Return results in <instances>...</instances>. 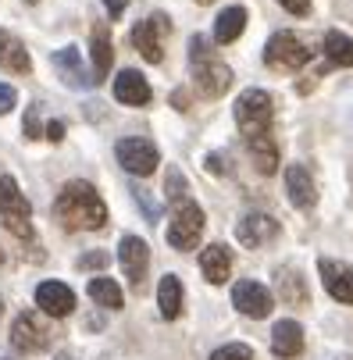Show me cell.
Listing matches in <instances>:
<instances>
[{
  "instance_id": "1",
  "label": "cell",
  "mask_w": 353,
  "mask_h": 360,
  "mask_svg": "<svg viewBox=\"0 0 353 360\" xmlns=\"http://www.w3.org/2000/svg\"><path fill=\"white\" fill-rule=\"evenodd\" d=\"M54 214L68 232H96L108 225V203L100 200V193L89 182H68L58 200H54Z\"/></svg>"
},
{
  "instance_id": "2",
  "label": "cell",
  "mask_w": 353,
  "mask_h": 360,
  "mask_svg": "<svg viewBox=\"0 0 353 360\" xmlns=\"http://www.w3.org/2000/svg\"><path fill=\"white\" fill-rule=\"evenodd\" d=\"M189 68H193V82L200 89V96L218 100L222 93H229L232 86V68L211 54V46L204 36H193L189 39Z\"/></svg>"
},
{
  "instance_id": "3",
  "label": "cell",
  "mask_w": 353,
  "mask_h": 360,
  "mask_svg": "<svg viewBox=\"0 0 353 360\" xmlns=\"http://www.w3.org/2000/svg\"><path fill=\"white\" fill-rule=\"evenodd\" d=\"M236 122H239V132H243L246 139H254V136H271L275 100H271L264 89H246V93L236 100Z\"/></svg>"
},
{
  "instance_id": "4",
  "label": "cell",
  "mask_w": 353,
  "mask_h": 360,
  "mask_svg": "<svg viewBox=\"0 0 353 360\" xmlns=\"http://www.w3.org/2000/svg\"><path fill=\"white\" fill-rule=\"evenodd\" d=\"M0 218L18 239H32V207L11 175L0 179Z\"/></svg>"
},
{
  "instance_id": "5",
  "label": "cell",
  "mask_w": 353,
  "mask_h": 360,
  "mask_svg": "<svg viewBox=\"0 0 353 360\" xmlns=\"http://www.w3.org/2000/svg\"><path fill=\"white\" fill-rule=\"evenodd\" d=\"M311 61V50L304 39H296L293 32H275L264 46V65L275 72H300Z\"/></svg>"
},
{
  "instance_id": "6",
  "label": "cell",
  "mask_w": 353,
  "mask_h": 360,
  "mask_svg": "<svg viewBox=\"0 0 353 360\" xmlns=\"http://www.w3.org/2000/svg\"><path fill=\"white\" fill-rule=\"evenodd\" d=\"M200 232H204V211L193 200H179L168 221V243L175 250H193L200 243Z\"/></svg>"
},
{
  "instance_id": "7",
  "label": "cell",
  "mask_w": 353,
  "mask_h": 360,
  "mask_svg": "<svg viewBox=\"0 0 353 360\" xmlns=\"http://www.w3.org/2000/svg\"><path fill=\"white\" fill-rule=\"evenodd\" d=\"M172 32V22H168V15H150V18H143L136 29H132V46L139 50V54L150 61V65H161L165 61V36Z\"/></svg>"
},
{
  "instance_id": "8",
  "label": "cell",
  "mask_w": 353,
  "mask_h": 360,
  "mask_svg": "<svg viewBox=\"0 0 353 360\" xmlns=\"http://www.w3.org/2000/svg\"><path fill=\"white\" fill-rule=\"evenodd\" d=\"M115 153H118V165H122L129 175H154V168L161 165L158 146L150 143V139H143V136H125V139H118Z\"/></svg>"
},
{
  "instance_id": "9",
  "label": "cell",
  "mask_w": 353,
  "mask_h": 360,
  "mask_svg": "<svg viewBox=\"0 0 353 360\" xmlns=\"http://www.w3.org/2000/svg\"><path fill=\"white\" fill-rule=\"evenodd\" d=\"M11 346H15L18 353H39V349L50 346V328L39 321V314L25 311V314H18L15 325H11Z\"/></svg>"
},
{
  "instance_id": "10",
  "label": "cell",
  "mask_w": 353,
  "mask_h": 360,
  "mask_svg": "<svg viewBox=\"0 0 353 360\" xmlns=\"http://www.w3.org/2000/svg\"><path fill=\"white\" fill-rule=\"evenodd\" d=\"M232 303L239 307V314H246V318H268V314L275 311L271 292H268L261 282H254V278L236 282V289H232Z\"/></svg>"
},
{
  "instance_id": "11",
  "label": "cell",
  "mask_w": 353,
  "mask_h": 360,
  "mask_svg": "<svg viewBox=\"0 0 353 360\" xmlns=\"http://www.w3.org/2000/svg\"><path fill=\"white\" fill-rule=\"evenodd\" d=\"M118 261H122L125 278L132 282V289H143L146 268H150V246H146L139 236H122V243H118Z\"/></svg>"
},
{
  "instance_id": "12",
  "label": "cell",
  "mask_w": 353,
  "mask_h": 360,
  "mask_svg": "<svg viewBox=\"0 0 353 360\" xmlns=\"http://www.w3.org/2000/svg\"><path fill=\"white\" fill-rule=\"evenodd\" d=\"M50 65H54V72H58V75L65 79V86H72V89H93V86H96L93 72L82 65V54H79L75 46H61V50H54Z\"/></svg>"
},
{
  "instance_id": "13",
  "label": "cell",
  "mask_w": 353,
  "mask_h": 360,
  "mask_svg": "<svg viewBox=\"0 0 353 360\" xmlns=\"http://www.w3.org/2000/svg\"><path fill=\"white\" fill-rule=\"evenodd\" d=\"M275 236H278V221H275L271 214H261V211L246 214V218L236 225V239H239L246 250H261V246H268Z\"/></svg>"
},
{
  "instance_id": "14",
  "label": "cell",
  "mask_w": 353,
  "mask_h": 360,
  "mask_svg": "<svg viewBox=\"0 0 353 360\" xmlns=\"http://www.w3.org/2000/svg\"><path fill=\"white\" fill-rule=\"evenodd\" d=\"M36 303H39V311L50 314V318H68L75 311V292L65 282H43L36 289Z\"/></svg>"
},
{
  "instance_id": "15",
  "label": "cell",
  "mask_w": 353,
  "mask_h": 360,
  "mask_svg": "<svg viewBox=\"0 0 353 360\" xmlns=\"http://www.w3.org/2000/svg\"><path fill=\"white\" fill-rule=\"evenodd\" d=\"M285 193L293 200V207H300V211H311L318 203V186H314V179H311V172L304 165H289L285 168Z\"/></svg>"
},
{
  "instance_id": "16",
  "label": "cell",
  "mask_w": 353,
  "mask_h": 360,
  "mask_svg": "<svg viewBox=\"0 0 353 360\" xmlns=\"http://www.w3.org/2000/svg\"><path fill=\"white\" fill-rule=\"evenodd\" d=\"M318 271H321V282L325 289L339 300V303H353V268L342 264V261H318Z\"/></svg>"
},
{
  "instance_id": "17",
  "label": "cell",
  "mask_w": 353,
  "mask_h": 360,
  "mask_svg": "<svg viewBox=\"0 0 353 360\" xmlns=\"http://www.w3.org/2000/svg\"><path fill=\"white\" fill-rule=\"evenodd\" d=\"M150 96H154V93H150V82L136 68L118 72V79H115V100H122V104H129V108H146Z\"/></svg>"
},
{
  "instance_id": "18",
  "label": "cell",
  "mask_w": 353,
  "mask_h": 360,
  "mask_svg": "<svg viewBox=\"0 0 353 360\" xmlns=\"http://www.w3.org/2000/svg\"><path fill=\"white\" fill-rule=\"evenodd\" d=\"M200 271H204V278L211 285L229 282V275H232V250L225 243H211L204 253H200Z\"/></svg>"
},
{
  "instance_id": "19",
  "label": "cell",
  "mask_w": 353,
  "mask_h": 360,
  "mask_svg": "<svg viewBox=\"0 0 353 360\" xmlns=\"http://www.w3.org/2000/svg\"><path fill=\"white\" fill-rule=\"evenodd\" d=\"M89 50H93V79L100 82L108 72H111V61H115V50H111V29L104 22H96L93 32H89Z\"/></svg>"
},
{
  "instance_id": "20",
  "label": "cell",
  "mask_w": 353,
  "mask_h": 360,
  "mask_svg": "<svg viewBox=\"0 0 353 360\" xmlns=\"http://www.w3.org/2000/svg\"><path fill=\"white\" fill-rule=\"evenodd\" d=\"M271 349H275V356H296V353H304V328H300L296 321H278L271 328Z\"/></svg>"
},
{
  "instance_id": "21",
  "label": "cell",
  "mask_w": 353,
  "mask_h": 360,
  "mask_svg": "<svg viewBox=\"0 0 353 360\" xmlns=\"http://www.w3.org/2000/svg\"><path fill=\"white\" fill-rule=\"evenodd\" d=\"M321 50H325V68L335 65V68H353V39L342 36V32H325L321 39Z\"/></svg>"
},
{
  "instance_id": "22",
  "label": "cell",
  "mask_w": 353,
  "mask_h": 360,
  "mask_svg": "<svg viewBox=\"0 0 353 360\" xmlns=\"http://www.w3.org/2000/svg\"><path fill=\"white\" fill-rule=\"evenodd\" d=\"M246 150H250V158H254V165H257L261 175H271L278 168V143H275V136H254V139H246Z\"/></svg>"
},
{
  "instance_id": "23",
  "label": "cell",
  "mask_w": 353,
  "mask_h": 360,
  "mask_svg": "<svg viewBox=\"0 0 353 360\" xmlns=\"http://www.w3.org/2000/svg\"><path fill=\"white\" fill-rule=\"evenodd\" d=\"M0 68L18 72V75H29L32 72V61L25 54V46L15 36H8V32H0Z\"/></svg>"
},
{
  "instance_id": "24",
  "label": "cell",
  "mask_w": 353,
  "mask_h": 360,
  "mask_svg": "<svg viewBox=\"0 0 353 360\" xmlns=\"http://www.w3.org/2000/svg\"><path fill=\"white\" fill-rule=\"evenodd\" d=\"M278 296L285 300V303H300V307H304L311 296H307V282H304V275H300L296 268H278Z\"/></svg>"
},
{
  "instance_id": "25",
  "label": "cell",
  "mask_w": 353,
  "mask_h": 360,
  "mask_svg": "<svg viewBox=\"0 0 353 360\" xmlns=\"http://www.w3.org/2000/svg\"><path fill=\"white\" fill-rule=\"evenodd\" d=\"M246 29V8H225L214 22V39L218 43H236Z\"/></svg>"
},
{
  "instance_id": "26",
  "label": "cell",
  "mask_w": 353,
  "mask_h": 360,
  "mask_svg": "<svg viewBox=\"0 0 353 360\" xmlns=\"http://www.w3.org/2000/svg\"><path fill=\"white\" fill-rule=\"evenodd\" d=\"M158 303H161V314L172 321L182 314V282L175 275H165L161 285H158Z\"/></svg>"
},
{
  "instance_id": "27",
  "label": "cell",
  "mask_w": 353,
  "mask_h": 360,
  "mask_svg": "<svg viewBox=\"0 0 353 360\" xmlns=\"http://www.w3.org/2000/svg\"><path fill=\"white\" fill-rule=\"evenodd\" d=\"M89 300L96 307H108V311H118L122 307V289L115 278H93L89 282Z\"/></svg>"
},
{
  "instance_id": "28",
  "label": "cell",
  "mask_w": 353,
  "mask_h": 360,
  "mask_svg": "<svg viewBox=\"0 0 353 360\" xmlns=\"http://www.w3.org/2000/svg\"><path fill=\"white\" fill-rule=\"evenodd\" d=\"M211 360H254V353H250V346H243V342H229V346L214 349Z\"/></svg>"
},
{
  "instance_id": "29",
  "label": "cell",
  "mask_w": 353,
  "mask_h": 360,
  "mask_svg": "<svg viewBox=\"0 0 353 360\" xmlns=\"http://www.w3.org/2000/svg\"><path fill=\"white\" fill-rule=\"evenodd\" d=\"M132 196H136V203H139V207L146 211V218H150V221H158V218H161V207H158V203H150V200H146V189L132 186Z\"/></svg>"
},
{
  "instance_id": "30",
  "label": "cell",
  "mask_w": 353,
  "mask_h": 360,
  "mask_svg": "<svg viewBox=\"0 0 353 360\" xmlns=\"http://www.w3.org/2000/svg\"><path fill=\"white\" fill-rule=\"evenodd\" d=\"M182 193H186V179H182V175H179V172L172 168V172H168V196H172V203L186 200Z\"/></svg>"
},
{
  "instance_id": "31",
  "label": "cell",
  "mask_w": 353,
  "mask_h": 360,
  "mask_svg": "<svg viewBox=\"0 0 353 360\" xmlns=\"http://www.w3.org/2000/svg\"><path fill=\"white\" fill-rule=\"evenodd\" d=\"M39 132H43V129H39V104H32V108L25 111V136H29V139H39Z\"/></svg>"
},
{
  "instance_id": "32",
  "label": "cell",
  "mask_w": 353,
  "mask_h": 360,
  "mask_svg": "<svg viewBox=\"0 0 353 360\" xmlns=\"http://www.w3.org/2000/svg\"><path fill=\"white\" fill-rule=\"evenodd\" d=\"M15 104H18V93H15L8 82H0V115H8Z\"/></svg>"
},
{
  "instance_id": "33",
  "label": "cell",
  "mask_w": 353,
  "mask_h": 360,
  "mask_svg": "<svg viewBox=\"0 0 353 360\" xmlns=\"http://www.w3.org/2000/svg\"><path fill=\"white\" fill-rule=\"evenodd\" d=\"M108 264V253L104 250H93V253H86L82 261H79V268H104Z\"/></svg>"
},
{
  "instance_id": "34",
  "label": "cell",
  "mask_w": 353,
  "mask_h": 360,
  "mask_svg": "<svg viewBox=\"0 0 353 360\" xmlns=\"http://www.w3.org/2000/svg\"><path fill=\"white\" fill-rule=\"evenodd\" d=\"M278 4H282L289 15H307V11H311V0H278Z\"/></svg>"
},
{
  "instance_id": "35",
  "label": "cell",
  "mask_w": 353,
  "mask_h": 360,
  "mask_svg": "<svg viewBox=\"0 0 353 360\" xmlns=\"http://www.w3.org/2000/svg\"><path fill=\"white\" fill-rule=\"evenodd\" d=\"M46 139H50V143H61V139H65V122H50V125H46Z\"/></svg>"
},
{
  "instance_id": "36",
  "label": "cell",
  "mask_w": 353,
  "mask_h": 360,
  "mask_svg": "<svg viewBox=\"0 0 353 360\" xmlns=\"http://www.w3.org/2000/svg\"><path fill=\"white\" fill-rule=\"evenodd\" d=\"M104 4H108V11H111V18H118L125 8H129V0H104Z\"/></svg>"
},
{
  "instance_id": "37",
  "label": "cell",
  "mask_w": 353,
  "mask_h": 360,
  "mask_svg": "<svg viewBox=\"0 0 353 360\" xmlns=\"http://www.w3.org/2000/svg\"><path fill=\"white\" fill-rule=\"evenodd\" d=\"M172 104H175L179 111H186V104H189V96H186L182 89H175V93H172Z\"/></svg>"
},
{
  "instance_id": "38",
  "label": "cell",
  "mask_w": 353,
  "mask_h": 360,
  "mask_svg": "<svg viewBox=\"0 0 353 360\" xmlns=\"http://www.w3.org/2000/svg\"><path fill=\"white\" fill-rule=\"evenodd\" d=\"M58 360H75V356L72 353H58Z\"/></svg>"
},
{
  "instance_id": "39",
  "label": "cell",
  "mask_w": 353,
  "mask_h": 360,
  "mask_svg": "<svg viewBox=\"0 0 353 360\" xmlns=\"http://www.w3.org/2000/svg\"><path fill=\"white\" fill-rule=\"evenodd\" d=\"M196 4H211V0H196Z\"/></svg>"
},
{
  "instance_id": "40",
  "label": "cell",
  "mask_w": 353,
  "mask_h": 360,
  "mask_svg": "<svg viewBox=\"0 0 353 360\" xmlns=\"http://www.w3.org/2000/svg\"><path fill=\"white\" fill-rule=\"evenodd\" d=\"M339 360H353V356H339Z\"/></svg>"
},
{
  "instance_id": "41",
  "label": "cell",
  "mask_w": 353,
  "mask_h": 360,
  "mask_svg": "<svg viewBox=\"0 0 353 360\" xmlns=\"http://www.w3.org/2000/svg\"><path fill=\"white\" fill-rule=\"evenodd\" d=\"M0 314H4V303H0Z\"/></svg>"
},
{
  "instance_id": "42",
  "label": "cell",
  "mask_w": 353,
  "mask_h": 360,
  "mask_svg": "<svg viewBox=\"0 0 353 360\" xmlns=\"http://www.w3.org/2000/svg\"><path fill=\"white\" fill-rule=\"evenodd\" d=\"M25 4H36V0H25Z\"/></svg>"
}]
</instances>
